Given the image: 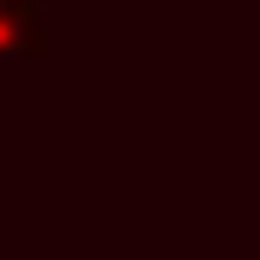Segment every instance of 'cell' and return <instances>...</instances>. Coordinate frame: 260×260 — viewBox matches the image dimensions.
Wrapping results in <instances>:
<instances>
[{
	"mask_svg": "<svg viewBox=\"0 0 260 260\" xmlns=\"http://www.w3.org/2000/svg\"><path fill=\"white\" fill-rule=\"evenodd\" d=\"M44 50H50L44 0H0V62H25Z\"/></svg>",
	"mask_w": 260,
	"mask_h": 260,
	"instance_id": "cell-1",
	"label": "cell"
},
{
	"mask_svg": "<svg viewBox=\"0 0 260 260\" xmlns=\"http://www.w3.org/2000/svg\"><path fill=\"white\" fill-rule=\"evenodd\" d=\"M205 7H223V0H205Z\"/></svg>",
	"mask_w": 260,
	"mask_h": 260,
	"instance_id": "cell-2",
	"label": "cell"
}]
</instances>
